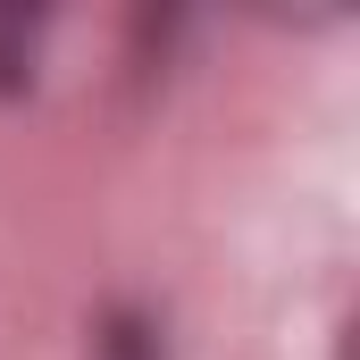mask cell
Returning a JSON list of instances; mask_svg holds the SVG:
<instances>
[{
    "label": "cell",
    "mask_w": 360,
    "mask_h": 360,
    "mask_svg": "<svg viewBox=\"0 0 360 360\" xmlns=\"http://www.w3.org/2000/svg\"><path fill=\"white\" fill-rule=\"evenodd\" d=\"M34 68H42V17L0 8V92H25Z\"/></svg>",
    "instance_id": "1"
}]
</instances>
